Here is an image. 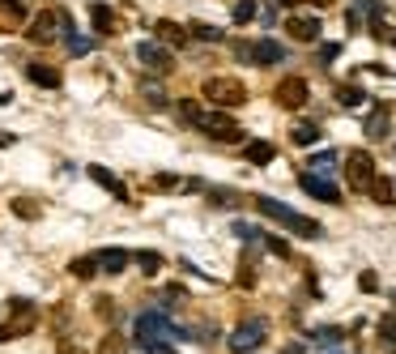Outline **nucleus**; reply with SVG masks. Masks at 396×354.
Masks as SVG:
<instances>
[{"instance_id": "1", "label": "nucleus", "mask_w": 396, "mask_h": 354, "mask_svg": "<svg viewBox=\"0 0 396 354\" xmlns=\"http://www.w3.org/2000/svg\"><path fill=\"white\" fill-rule=\"evenodd\" d=\"M179 116H184L192 128H200L205 137H213V141H243V128L235 124V116H226V111H205V107L192 103V98H179Z\"/></svg>"}, {"instance_id": "2", "label": "nucleus", "mask_w": 396, "mask_h": 354, "mask_svg": "<svg viewBox=\"0 0 396 354\" xmlns=\"http://www.w3.org/2000/svg\"><path fill=\"white\" fill-rule=\"evenodd\" d=\"M132 329H137V346H141V350H153V346H175V341H184V337H188L179 325L166 320V312H141Z\"/></svg>"}, {"instance_id": "3", "label": "nucleus", "mask_w": 396, "mask_h": 354, "mask_svg": "<svg viewBox=\"0 0 396 354\" xmlns=\"http://www.w3.org/2000/svg\"><path fill=\"white\" fill-rule=\"evenodd\" d=\"M252 205H256L264 218H273L277 226H286V231H294V235H303V239H320V235H324V226H320L315 218H303V214H294L290 205H281V200H273V196H256Z\"/></svg>"}, {"instance_id": "4", "label": "nucleus", "mask_w": 396, "mask_h": 354, "mask_svg": "<svg viewBox=\"0 0 396 354\" xmlns=\"http://www.w3.org/2000/svg\"><path fill=\"white\" fill-rule=\"evenodd\" d=\"M205 98L217 107H243L247 103V86L239 77H209L205 81Z\"/></svg>"}, {"instance_id": "5", "label": "nucleus", "mask_w": 396, "mask_h": 354, "mask_svg": "<svg viewBox=\"0 0 396 354\" xmlns=\"http://www.w3.org/2000/svg\"><path fill=\"white\" fill-rule=\"evenodd\" d=\"M137 60H141L153 77H171V73H175V56L166 52L162 39H141V43H137Z\"/></svg>"}, {"instance_id": "6", "label": "nucleus", "mask_w": 396, "mask_h": 354, "mask_svg": "<svg viewBox=\"0 0 396 354\" xmlns=\"http://www.w3.org/2000/svg\"><path fill=\"white\" fill-rule=\"evenodd\" d=\"M264 341H268V320H264V316H252V320H243V325L231 333V350H235V354H256Z\"/></svg>"}, {"instance_id": "7", "label": "nucleus", "mask_w": 396, "mask_h": 354, "mask_svg": "<svg viewBox=\"0 0 396 354\" xmlns=\"http://www.w3.org/2000/svg\"><path fill=\"white\" fill-rule=\"evenodd\" d=\"M346 179H350L354 192H367V188H371V179H375V158L367 154V149H350V154H346Z\"/></svg>"}, {"instance_id": "8", "label": "nucleus", "mask_w": 396, "mask_h": 354, "mask_svg": "<svg viewBox=\"0 0 396 354\" xmlns=\"http://www.w3.org/2000/svg\"><path fill=\"white\" fill-rule=\"evenodd\" d=\"M307 98H311V86H307L303 77H281V81L273 86V103L286 107V111H299Z\"/></svg>"}, {"instance_id": "9", "label": "nucleus", "mask_w": 396, "mask_h": 354, "mask_svg": "<svg viewBox=\"0 0 396 354\" xmlns=\"http://www.w3.org/2000/svg\"><path fill=\"white\" fill-rule=\"evenodd\" d=\"M64 22H69V13H64V9H43V13L30 22L26 39H30V43H51L55 34L64 30Z\"/></svg>"}, {"instance_id": "10", "label": "nucleus", "mask_w": 396, "mask_h": 354, "mask_svg": "<svg viewBox=\"0 0 396 354\" xmlns=\"http://www.w3.org/2000/svg\"><path fill=\"white\" fill-rule=\"evenodd\" d=\"M299 184H303V192H311V196L328 200V205H341V188H336L332 179H324V175H311V171H303V175H299Z\"/></svg>"}, {"instance_id": "11", "label": "nucleus", "mask_w": 396, "mask_h": 354, "mask_svg": "<svg viewBox=\"0 0 396 354\" xmlns=\"http://www.w3.org/2000/svg\"><path fill=\"white\" fill-rule=\"evenodd\" d=\"M94 261H98V273H111V278L124 273L132 265V257H128L124 247H102V252H94Z\"/></svg>"}, {"instance_id": "12", "label": "nucleus", "mask_w": 396, "mask_h": 354, "mask_svg": "<svg viewBox=\"0 0 396 354\" xmlns=\"http://www.w3.org/2000/svg\"><path fill=\"white\" fill-rule=\"evenodd\" d=\"M286 34L299 43H315L320 39V18H286Z\"/></svg>"}, {"instance_id": "13", "label": "nucleus", "mask_w": 396, "mask_h": 354, "mask_svg": "<svg viewBox=\"0 0 396 354\" xmlns=\"http://www.w3.org/2000/svg\"><path fill=\"white\" fill-rule=\"evenodd\" d=\"M281 60H286V47L281 43H273V39L252 43V64H281Z\"/></svg>"}, {"instance_id": "14", "label": "nucleus", "mask_w": 396, "mask_h": 354, "mask_svg": "<svg viewBox=\"0 0 396 354\" xmlns=\"http://www.w3.org/2000/svg\"><path fill=\"white\" fill-rule=\"evenodd\" d=\"M388 128H392V111H388V103H375V111L367 116V137L371 141H383Z\"/></svg>"}, {"instance_id": "15", "label": "nucleus", "mask_w": 396, "mask_h": 354, "mask_svg": "<svg viewBox=\"0 0 396 354\" xmlns=\"http://www.w3.org/2000/svg\"><path fill=\"white\" fill-rule=\"evenodd\" d=\"M26 81H34L43 90H55L60 86V73H55L51 64H43V60H34V64H26Z\"/></svg>"}, {"instance_id": "16", "label": "nucleus", "mask_w": 396, "mask_h": 354, "mask_svg": "<svg viewBox=\"0 0 396 354\" xmlns=\"http://www.w3.org/2000/svg\"><path fill=\"white\" fill-rule=\"evenodd\" d=\"M90 22H94L98 34H116V13H111V5H102V0L90 5Z\"/></svg>"}, {"instance_id": "17", "label": "nucleus", "mask_w": 396, "mask_h": 354, "mask_svg": "<svg viewBox=\"0 0 396 354\" xmlns=\"http://www.w3.org/2000/svg\"><path fill=\"white\" fill-rule=\"evenodd\" d=\"M60 34H64V52H69V56H86L90 47H94V39H86V34H77V30H73V18L64 22V30H60Z\"/></svg>"}, {"instance_id": "18", "label": "nucleus", "mask_w": 396, "mask_h": 354, "mask_svg": "<svg viewBox=\"0 0 396 354\" xmlns=\"http://www.w3.org/2000/svg\"><path fill=\"white\" fill-rule=\"evenodd\" d=\"M277 158V145L273 141H247V163L252 167H268Z\"/></svg>"}, {"instance_id": "19", "label": "nucleus", "mask_w": 396, "mask_h": 354, "mask_svg": "<svg viewBox=\"0 0 396 354\" xmlns=\"http://www.w3.org/2000/svg\"><path fill=\"white\" fill-rule=\"evenodd\" d=\"M22 18H26V5H22V0H0V30L22 26Z\"/></svg>"}, {"instance_id": "20", "label": "nucleus", "mask_w": 396, "mask_h": 354, "mask_svg": "<svg viewBox=\"0 0 396 354\" xmlns=\"http://www.w3.org/2000/svg\"><path fill=\"white\" fill-rule=\"evenodd\" d=\"M90 179H94V184H102V188H107V192H111V196H120V200H124V196H128V188H124V184H120V179H116V175H111V171H107V167H90Z\"/></svg>"}, {"instance_id": "21", "label": "nucleus", "mask_w": 396, "mask_h": 354, "mask_svg": "<svg viewBox=\"0 0 396 354\" xmlns=\"http://www.w3.org/2000/svg\"><path fill=\"white\" fill-rule=\"evenodd\" d=\"M315 337H320L315 341V354H346L341 350V329H320Z\"/></svg>"}, {"instance_id": "22", "label": "nucleus", "mask_w": 396, "mask_h": 354, "mask_svg": "<svg viewBox=\"0 0 396 354\" xmlns=\"http://www.w3.org/2000/svg\"><path fill=\"white\" fill-rule=\"evenodd\" d=\"M307 171H311V175H324V179L336 175V149H324V154H315V158L307 163Z\"/></svg>"}, {"instance_id": "23", "label": "nucleus", "mask_w": 396, "mask_h": 354, "mask_svg": "<svg viewBox=\"0 0 396 354\" xmlns=\"http://www.w3.org/2000/svg\"><path fill=\"white\" fill-rule=\"evenodd\" d=\"M158 39L171 43V47H184V43H188V30H184L179 22H158Z\"/></svg>"}, {"instance_id": "24", "label": "nucleus", "mask_w": 396, "mask_h": 354, "mask_svg": "<svg viewBox=\"0 0 396 354\" xmlns=\"http://www.w3.org/2000/svg\"><path fill=\"white\" fill-rule=\"evenodd\" d=\"M367 192H371V196L379 200V205H392V200H396V188H392V179H383V175H375Z\"/></svg>"}, {"instance_id": "25", "label": "nucleus", "mask_w": 396, "mask_h": 354, "mask_svg": "<svg viewBox=\"0 0 396 354\" xmlns=\"http://www.w3.org/2000/svg\"><path fill=\"white\" fill-rule=\"evenodd\" d=\"M290 141L303 145V149L315 145V141H320V124H294V128H290Z\"/></svg>"}, {"instance_id": "26", "label": "nucleus", "mask_w": 396, "mask_h": 354, "mask_svg": "<svg viewBox=\"0 0 396 354\" xmlns=\"http://www.w3.org/2000/svg\"><path fill=\"white\" fill-rule=\"evenodd\" d=\"M350 13H354V18H371V26L383 22V5H379V0H354Z\"/></svg>"}, {"instance_id": "27", "label": "nucleus", "mask_w": 396, "mask_h": 354, "mask_svg": "<svg viewBox=\"0 0 396 354\" xmlns=\"http://www.w3.org/2000/svg\"><path fill=\"white\" fill-rule=\"evenodd\" d=\"M336 103H341V107H362L367 94H362L358 86H336Z\"/></svg>"}, {"instance_id": "28", "label": "nucleus", "mask_w": 396, "mask_h": 354, "mask_svg": "<svg viewBox=\"0 0 396 354\" xmlns=\"http://www.w3.org/2000/svg\"><path fill=\"white\" fill-rule=\"evenodd\" d=\"M98 354H132V346H128L120 333H107V337L98 341Z\"/></svg>"}, {"instance_id": "29", "label": "nucleus", "mask_w": 396, "mask_h": 354, "mask_svg": "<svg viewBox=\"0 0 396 354\" xmlns=\"http://www.w3.org/2000/svg\"><path fill=\"white\" fill-rule=\"evenodd\" d=\"M13 214H18V218H39L43 210H39L34 196H13Z\"/></svg>"}, {"instance_id": "30", "label": "nucleus", "mask_w": 396, "mask_h": 354, "mask_svg": "<svg viewBox=\"0 0 396 354\" xmlns=\"http://www.w3.org/2000/svg\"><path fill=\"white\" fill-rule=\"evenodd\" d=\"M188 34H196L200 43H221V30H217V26H209V22H192V26H188Z\"/></svg>"}, {"instance_id": "31", "label": "nucleus", "mask_w": 396, "mask_h": 354, "mask_svg": "<svg viewBox=\"0 0 396 354\" xmlns=\"http://www.w3.org/2000/svg\"><path fill=\"white\" fill-rule=\"evenodd\" d=\"M69 273L86 282V278H94V273H98V261H94V257H77V261L69 265Z\"/></svg>"}, {"instance_id": "32", "label": "nucleus", "mask_w": 396, "mask_h": 354, "mask_svg": "<svg viewBox=\"0 0 396 354\" xmlns=\"http://www.w3.org/2000/svg\"><path fill=\"white\" fill-rule=\"evenodd\" d=\"M141 98H145L149 107H166V90L153 86V81H141Z\"/></svg>"}, {"instance_id": "33", "label": "nucleus", "mask_w": 396, "mask_h": 354, "mask_svg": "<svg viewBox=\"0 0 396 354\" xmlns=\"http://www.w3.org/2000/svg\"><path fill=\"white\" fill-rule=\"evenodd\" d=\"M132 261L141 265V273H145V278H153V273L162 269V257H158V252H137V257H132Z\"/></svg>"}, {"instance_id": "34", "label": "nucleus", "mask_w": 396, "mask_h": 354, "mask_svg": "<svg viewBox=\"0 0 396 354\" xmlns=\"http://www.w3.org/2000/svg\"><path fill=\"white\" fill-rule=\"evenodd\" d=\"M379 337L388 346H396V316H379Z\"/></svg>"}, {"instance_id": "35", "label": "nucleus", "mask_w": 396, "mask_h": 354, "mask_svg": "<svg viewBox=\"0 0 396 354\" xmlns=\"http://www.w3.org/2000/svg\"><path fill=\"white\" fill-rule=\"evenodd\" d=\"M256 18V0H239V5H235V22L243 26V22H252Z\"/></svg>"}, {"instance_id": "36", "label": "nucleus", "mask_w": 396, "mask_h": 354, "mask_svg": "<svg viewBox=\"0 0 396 354\" xmlns=\"http://www.w3.org/2000/svg\"><path fill=\"white\" fill-rule=\"evenodd\" d=\"M260 243H264L268 252H277V257H290V247H286V239H277V235H264Z\"/></svg>"}, {"instance_id": "37", "label": "nucleus", "mask_w": 396, "mask_h": 354, "mask_svg": "<svg viewBox=\"0 0 396 354\" xmlns=\"http://www.w3.org/2000/svg\"><path fill=\"white\" fill-rule=\"evenodd\" d=\"M235 60L252 64V43H247V39H239V43H235Z\"/></svg>"}, {"instance_id": "38", "label": "nucleus", "mask_w": 396, "mask_h": 354, "mask_svg": "<svg viewBox=\"0 0 396 354\" xmlns=\"http://www.w3.org/2000/svg\"><path fill=\"white\" fill-rule=\"evenodd\" d=\"M153 188H158V192H171V188H184V184H179L175 175H158V179H153Z\"/></svg>"}, {"instance_id": "39", "label": "nucleus", "mask_w": 396, "mask_h": 354, "mask_svg": "<svg viewBox=\"0 0 396 354\" xmlns=\"http://www.w3.org/2000/svg\"><path fill=\"white\" fill-rule=\"evenodd\" d=\"M239 286H256V269H252V261H243V269H239Z\"/></svg>"}, {"instance_id": "40", "label": "nucleus", "mask_w": 396, "mask_h": 354, "mask_svg": "<svg viewBox=\"0 0 396 354\" xmlns=\"http://www.w3.org/2000/svg\"><path fill=\"white\" fill-rule=\"evenodd\" d=\"M209 196H213V200H217V210H231V200H239V196H235V192H209Z\"/></svg>"}, {"instance_id": "41", "label": "nucleus", "mask_w": 396, "mask_h": 354, "mask_svg": "<svg viewBox=\"0 0 396 354\" xmlns=\"http://www.w3.org/2000/svg\"><path fill=\"white\" fill-rule=\"evenodd\" d=\"M94 312H98V316H116V303H111V299H98Z\"/></svg>"}, {"instance_id": "42", "label": "nucleus", "mask_w": 396, "mask_h": 354, "mask_svg": "<svg viewBox=\"0 0 396 354\" xmlns=\"http://www.w3.org/2000/svg\"><path fill=\"white\" fill-rule=\"evenodd\" d=\"M336 52H341V47L328 43V47H320V60H324V64H332V60H336Z\"/></svg>"}, {"instance_id": "43", "label": "nucleus", "mask_w": 396, "mask_h": 354, "mask_svg": "<svg viewBox=\"0 0 396 354\" xmlns=\"http://www.w3.org/2000/svg\"><path fill=\"white\" fill-rule=\"evenodd\" d=\"M358 286H362V290H379V278H375V273H362Z\"/></svg>"}, {"instance_id": "44", "label": "nucleus", "mask_w": 396, "mask_h": 354, "mask_svg": "<svg viewBox=\"0 0 396 354\" xmlns=\"http://www.w3.org/2000/svg\"><path fill=\"white\" fill-rule=\"evenodd\" d=\"M281 354H307V350H303L299 341H286V346H281Z\"/></svg>"}, {"instance_id": "45", "label": "nucleus", "mask_w": 396, "mask_h": 354, "mask_svg": "<svg viewBox=\"0 0 396 354\" xmlns=\"http://www.w3.org/2000/svg\"><path fill=\"white\" fill-rule=\"evenodd\" d=\"M145 354H175L171 346H153V350H145Z\"/></svg>"}, {"instance_id": "46", "label": "nucleus", "mask_w": 396, "mask_h": 354, "mask_svg": "<svg viewBox=\"0 0 396 354\" xmlns=\"http://www.w3.org/2000/svg\"><path fill=\"white\" fill-rule=\"evenodd\" d=\"M60 354H81V350H77V346H64V341H60Z\"/></svg>"}, {"instance_id": "47", "label": "nucleus", "mask_w": 396, "mask_h": 354, "mask_svg": "<svg viewBox=\"0 0 396 354\" xmlns=\"http://www.w3.org/2000/svg\"><path fill=\"white\" fill-rule=\"evenodd\" d=\"M5 103H9V94H5V90H0V107H5Z\"/></svg>"}]
</instances>
